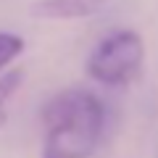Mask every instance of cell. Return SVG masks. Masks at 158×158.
Wrapping results in <instances>:
<instances>
[{"instance_id":"obj_3","label":"cell","mask_w":158,"mask_h":158,"mask_svg":"<svg viewBox=\"0 0 158 158\" xmlns=\"http://www.w3.org/2000/svg\"><path fill=\"white\" fill-rule=\"evenodd\" d=\"M111 3L113 0H37L32 6V13L53 21H74V19L98 16Z\"/></svg>"},{"instance_id":"obj_4","label":"cell","mask_w":158,"mask_h":158,"mask_svg":"<svg viewBox=\"0 0 158 158\" xmlns=\"http://www.w3.org/2000/svg\"><path fill=\"white\" fill-rule=\"evenodd\" d=\"M24 85V69L13 66V69H6L0 74V129L6 127L8 121V106H11L13 95L21 90Z\"/></svg>"},{"instance_id":"obj_1","label":"cell","mask_w":158,"mask_h":158,"mask_svg":"<svg viewBox=\"0 0 158 158\" xmlns=\"http://www.w3.org/2000/svg\"><path fill=\"white\" fill-rule=\"evenodd\" d=\"M42 158H90L106 129V106L82 87L53 95L42 108Z\"/></svg>"},{"instance_id":"obj_5","label":"cell","mask_w":158,"mask_h":158,"mask_svg":"<svg viewBox=\"0 0 158 158\" xmlns=\"http://www.w3.org/2000/svg\"><path fill=\"white\" fill-rule=\"evenodd\" d=\"M24 53V40L13 32H0V71H6Z\"/></svg>"},{"instance_id":"obj_2","label":"cell","mask_w":158,"mask_h":158,"mask_svg":"<svg viewBox=\"0 0 158 158\" xmlns=\"http://www.w3.org/2000/svg\"><path fill=\"white\" fill-rule=\"evenodd\" d=\"M145 66V42L135 29H118L103 37L87 56V77L103 87H127Z\"/></svg>"}]
</instances>
